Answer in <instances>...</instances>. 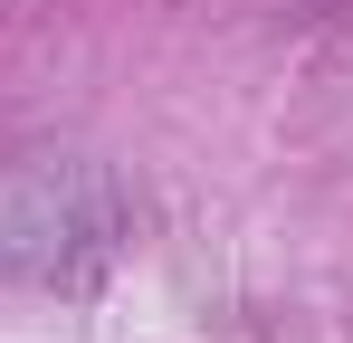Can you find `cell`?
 I'll return each instance as SVG.
<instances>
[{"instance_id":"cell-1","label":"cell","mask_w":353,"mask_h":343,"mask_svg":"<svg viewBox=\"0 0 353 343\" xmlns=\"http://www.w3.org/2000/svg\"><path fill=\"white\" fill-rule=\"evenodd\" d=\"M115 229H124V210L96 181H48V191H29V200H10L0 267H19V277H77L86 258L115 248Z\"/></svg>"}]
</instances>
